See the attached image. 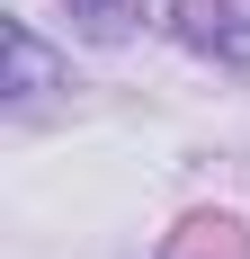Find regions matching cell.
Returning <instances> with one entry per match:
<instances>
[]
</instances>
